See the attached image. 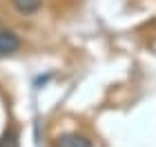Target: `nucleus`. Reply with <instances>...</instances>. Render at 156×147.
<instances>
[{
	"mask_svg": "<svg viewBox=\"0 0 156 147\" xmlns=\"http://www.w3.org/2000/svg\"><path fill=\"white\" fill-rule=\"evenodd\" d=\"M20 38L18 33H13L11 29H0V58L13 56L16 51H20Z\"/></svg>",
	"mask_w": 156,
	"mask_h": 147,
	"instance_id": "1",
	"label": "nucleus"
},
{
	"mask_svg": "<svg viewBox=\"0 0 156 147\" xmlns=\"http://www.w3.org/2000/svg\"><path fill=\"white\" fill-rule=\"evenodd\" d=\"M56 147H91V143H89V138L69 131V134H60L56 138Z\"/></svg>",
	"mask_w": 156,
	"mask_h": 147,
	"instance_id": "2",
	"label": "nucleus"
},
{
	"mask_svg": "<svg viewBox=\"0 0 156 147\" xmlns=\"http://www.w3.org/2000/svg\"><path fill=\"white\" fill-rule=\"evenodd\" d=\"M13 9L23 16H31V13H38L42 7V0H11Z\"/></svg>",
	"mask_w": 156,
	"mask_h": 147,
	"instance_id": "3",
	"label": "nucleus"
},
{
	"mask_svg": "<svg viewBox=\"0 0 156 147\" xmlns=\"http://www.w3.org/2000/svg\"><path fill=\"white\" fill-rule=\"evenodd\" d=\"M0 147H20L18 143V129L16 127H7L5 134L0 136Z\"/></svg>",
	"mask_w": 156,
	"mask_h": 147,
	"instance_id": "4",
	"label": "nucleus"
}]
</instances>
